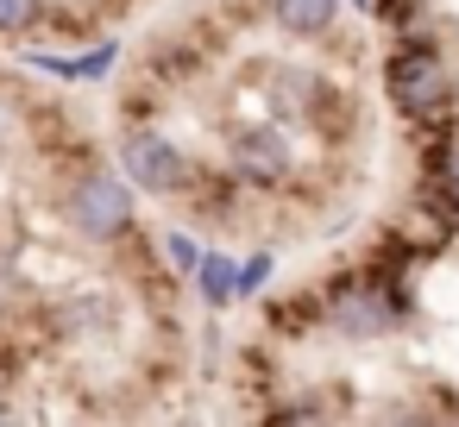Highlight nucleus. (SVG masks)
I'll return each mask as SVG.
<instances>
[{"label": "nucleus", "mask_w": 459, "mask_h": 427, "mask_svg": "<svg viewBox=\"0 0 459 427\" xmlns=\"http://www.w3.org/2000/svg\"><path fill=\"white\" fill-rule=\"evenodd\" d=\"M64 214H70V226H76L82 239L108 245V239H120V233L133 226V189H126L114 170H89V176L64 195Z\"/></svg>", "instance_id": "1"}, {"label": "nucleus", "mask_w": 459, "mask_h": 427, "mask_svg": "<svg viewBox=\"0 0 459 427\" xmlns=\"http://www.w3.org/2000/svg\"><path fill=\"white\" fill-rule=\"evenodd\" d=\"M384 89H390V101H396V114H409V120H434L446 101H453V76H446V64L434 57V51H396L390 64H384Z\"/></svg>", "instance_id": "2"}, {"label": "nucleus", "mask_w": 459, "mask_h": 427, "mask_svg": "<svg viewBox=\"0 0 459 427\" xmlns=\"http://www.w3.org/2000/svg\"><path fill=\"white\" fill-rule=\"evenodd\" d=\"M120 170L133 189L145 195H189V158L164 139V132H133L120 145Z\"/></svg>", "instance_id": "3"}, {"label": "nucleus", "mask_w": 459, "mask_h": 427, "mask_svg": "<svg viewBox=\"0 0 459 427\" xmlns=\"http://www.w3.org/2000/svg\"><path fill=\"white\" fill-rule=\"evenodd\" d=\"M327 314H333V327L340 333H352V339H371V333H384L390 327V302H384V283H340L333 295H327Z\"/></svg>", "instance_id": "4"}, {"label": "nucleus", "mask_w": 459, "mask_h": 427, "mask_svg": "<svg viewBox=\"0 0 459 427\" xmlns=\"http://www.w3.org/2000/svg\"><path fill=\"white\" fill-rule=\"evenodd\" d=\"M233 164H239V176H252L258 189H271L290 170V145L277 132H239L233 139Z\"/></svg>", "instance_id": "5"}, {"label": "nucleus", "mask_w": 459, "mask_h": 427, "mask_svg": "<svg viewBox=\"0 0 459 427\" xmlns=\"http://www.w3.org/2000/svg\"><path fill=\"white\" fill-rule=\"evenodd\" d=\"M333 7H340V0H277V26H283V32H302V38H315V32H327V26H333Z\"/></svg>", "instance_id": "6"}, {"label": "nucleus", "mask_w": 459, "mask_h": 427, "mask_svg": "<svg viewBox=\"0 0 459 427\" xmlns=\"http://www.w3.org/2000/svg\"><path fill=\"white\" fill-rule=\"evenodd\" d=\"M189 277H195V283H202V295H208V302H214V308H221V302H233V264H227V258H221V252H202V258H195V270H189Z\"/></svg>", "instance_id": "7"}, {"label": "nucleus", "mask_w": 459, "mask_h": 427, "mask_svg": "<svg viewBox=\"0 0 459 427\" xmlns=\"http://www.w3.org/2000/svg\"><path fill=\"white\" fill-rule=\"evenodd\" d=\"M45 0H0V32H32Z\"/></svg>", "instance_id": "8"}, {"label": "nucleus", "mask_w": 459, "mask_h": 427, "mask_svg": "<svg viewBox=\"0 0 459 427\" xmlns=\"http://www.w3.org/2000/svg\"><path fill=\"white\" fill-rule=\"evenodd\" d=\"M164 258H170V264H177V270H183V277H189V270H195V258H202V252H195V239H189V233H164Z\"/></svg>", "instance_id": "9"}, {"label": "nucleus", "mask_w": 459, "mask_h": 427, "mask_svg": "<svg viewBox=\"0 0 459 427\" xmlns=\"http://www.w3.org/2000/svg\"><path fill=\"white\" fill-rule=\"evenodd\" d=\"M264 277H271V258H252L246 270H233V295H252V289H258Z\"/></svg>", "instance_id": "10"}, {"label": "nucleus", "mask_w": 459, "mask_h": 427, "mask_svg": "<svg viewBox=\"0 0 459 427\" xmlns=\"http://www.w3.org/2000/svg\"><path fill=\"white\" fill-rule=\"evenodd\" d=\"M440 195H446V208L459 214V145L446 151V164H440Z\"/></svg>", "instance_id": "11"}]
</instances>
